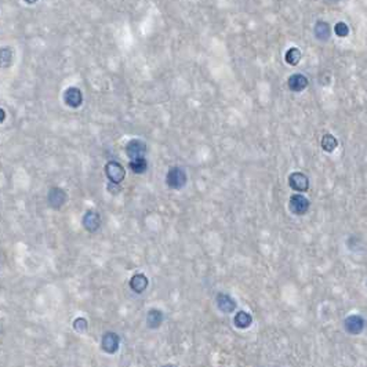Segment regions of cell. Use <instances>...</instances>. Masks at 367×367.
Segmentation results:
<instances>
[{
    "label": "cell",
    "mask_w": 367,
    "mask_h": 367,
    "mask_svg": "<svg viewBox=\"0 0 367 367\" xmlns=\"http://www.w3.org/2000/svg\"><path fill=\"white\" fill-rule=\"evenodd\" d=\"M344 327L349 334H353V336L362 333V330L365 329V319L359 315H351L345 319Z\"/></svg>",
    "instance_id": "obj_10"
},
{
    "label": "cell",
    "mask_w": 367,
    "mask_h": 367,
    "mask_svg": "<svg viewBox=\"0 0 367 367\" xmlns=\"http://www.w3.org/2000/svg\"><path fill=\"white\" fill-rule=\"evenodd\" d=\"M105 174H107L111 184L119 185L126 178V170L119 161H111L105 164Z\"/></svg>",
    "instance_id": "obj_2"
},
{
    "label": "cell",
    "mask_w": 367,
    "mask_h": 367,
    "mask_svg": "<svg viewBox=\"0 0 367 367\" xmlns=\"http://www.w3.org/2000/svg\"><path fill=\"white\" fill-rule=\"evenodd\" d=\"M67 199H68V195L67 192L58 188V186H54L48 191V195H47V202H48V206L54 208V210H60L65 203H67Z\"/></svg>",
    "instance_id": "obj_3"
},
{
    "label": "cell",
    "mask_w": 367,
    "mask_h": 367,
    "mask_svg": "<svg viewBox=\"0 0 367 367\" xmlns=\"http://www.w3.org/2000/svg\"><path fill=\"white\" fill-rule=\"evenodd\" d=\"M338 145V141H337L336 137H333L331 134H326V136H323L321 138V148H323V151H326V152L331 153Z\"/></svg>",
    "instance_id": "obj_19"
},
{
    "label": "cell",
    "mask_w": 367,
    "mask_h": 367,
    "mask_svg": "<svg viewBox=\"0 0 367 367\" xmlns=\"http://www.w3.org/2000/svg\"><path fill=\"white\" fill-rule=\"evenodd\" d=\"M82 224H83V228L87 232L90 233H94L97 230L100 229L101 227V217L97 211H92V210H89L86 211L82 218Z\"/></svg>",
    "instance_id": "obj_5"
},
{
    "label": "cell",
    "mask_w": 367,
    "mask_h": 367,
    "mask_svg": "<svg viewBox=\"0 0 367 367\" xmlns=\"http://www.w3.org/2000/svg\"><path fill=\"white\" fill-rule=\"evenodd\" d=\"M314 33L316 39H319L321 42H326L329 40L330 35H331V29H330L329 23H324V21H318L316 25H315Z\"/></svg>",
    "instance_id": "obj_15"
},
{
    "label": "cell",
    "mask_w": 367,
    "mask_h": 367,
    "mask_svg": "<svg viewBox=\"0 0 367 367\" xmlns=\"http://www.w3.org/2000/svg\"><path fill=\"white\" fill-rule=\"evenodd\" d=\"M233 323H235V326L239 327V329H247V327H250V324L252 323V315L247 314L245 311H240L233 318Z\"/></svg>",
    "instance_id": "obj_16"
},
{
    "label": "cell",
    "mask_w": 367,
    "mask_h": 367,
    "mask_svg": "<svg viewBox=\"0 0 367 367\" xmlns=\"http://www.w3.org/2000/svg\"><path fill=\"white\" fill-rule=\"evenodd\" d=\"M289 89L293 92H302L308 87V79L302 73H294L289 79Z\"/></svg>",
    "instance_id": "obj_13"
},
{
    "label": "cell",
    "mask_w": 367,
    "mask_h": 367,
    "mask_svg": "<svg viewBox=\"0 0 367 367\" xmlns=\"http://www.w3.org/2000/svg\"><path fill=\"white\" fill-rule=\"evenodd\" d=\"M148 284H149L148 277L144 274H136L130 279V289L138 293V294L144 293L146 290V287H148Z\"/></svg>",
    "instance_id": "obj_12"
},
{
    "label": "cell",
    "mask_w": 367,
    "mask_h": 367,
    "mask_svg": "<svg viewBox=\"0 0 367 367\" xmlns=\"http://www.w3.org/2000/svg\"><path fill=\"white\" fill-rule=\"evenodd\" d=\"M217 306L221 312H225V314H230L236 309V301L232 298L230 296L225 294V293H220L217 296Z\"/></svg>",
    "instance_id": "obj_11"
},
{
    "label": "cell",
    "mask_w": 367,
    "mask_h": 367,
    "mask_svg": "<svg viewBox=\"0 0 367 367\" xmlns=\"http://www.w3.org/2000/svg\"><path fill=\"white\" fill-rule=\"evenodd\" d=\"M126 153H127V156L130 158V161L144 158L146 153L145 142L141 141V139H131L130 142L126 145Z\"/></svg>",
    "instance_id": "obj_7"
},
{
    "label": "cell",
    "mask_w": 367,
    "mask_h": 367,
    "mask_svg": "<svg viewBox=\"0 0 367 367\" xmlns=\"http://www.w3.org/2000/svg\"><path fill=\"white\" fill-rule=\"evenodd\" d=\"M289 185L294 191L305 192L309 188V180L304 173L296 171V173H291L289 177Z\"/></svg>",
    "instance_id": "obj_9"
},
{
    "label": "cell",
    "mask_w": 367,
    "mask_h": 367,
    "mask_svg": "<svg viewBox=\"0 0 367 367\" xmlns=\"http://www.w3.org/2000/svg\"><path fill=\"white\" fill-rule=\"evenodd\" d=\"M25 1H26L28 4H33V3H36L38 0H25Z\"/></svg>",
    "instance_id": "obj_24"
},
{
    "label": "cell",
    "mask_w": 367,
    "mask_h": 367,
    "mask_svg": "<svg viewBox=\"0 0 367 367\" xmlns=\"http://www.w3.org/2000/svg\"><path fill=\"white\" fill-rule=\"evenodd\" d=\"M130 168L133 173L136 174H144L148 168V161L145 158H139V159H133L130 161Z\"/></svg>",
    "instance_id": "obj_18"
},
{
    "label": "cell",
    "mask_w": 367,
    "mask_h": 367,
    "mask_svg": "<svg viewBox=\"0 0 367 367\" xmlns=\"http://www.w3.org/2000/svg\"><path fill=\"white\" fill-rule=\"evenodd\" d=\"M286 62L289 65H297L301 60V51H299L297 47H293V48H289L287 53H286V57H284Z\"/></svg>",
    "instance_id": "obj_20"
},
{
    "label": "cell",
    "mask_w": 367,
    "mask_h": 367,
    "mask_svg": "<svg viewBox=\"0 0 367 367\" xmlns=\"http://www.w3.org/2000/svg\"><path fill=\"white\" fill-rule=\"evenodd\" d=\"M163 319H164V316H163V312L161 309H151L146 315V324L149 329H158L163 323Z\"/></svg>",
    "instance_id": "obj_14"
},
{
    "label": "cell",
    "mask_w": 367,
    "mask_h": 367,
    "mask_svg": "<svg viewBox=\"0 0 367 367\" xmlns=\"http://www.w3.org/2000/svg\"><path fill=\"white\" fill-rule=\"evenodd\" d=\"M289 206H290L291 213H294V214L297 215H304L309 210L311 203L301 193H296V195H293L290 198V205Z\"/></svg>",
    "instance_id": "obj_4"
},
{
    "label": "cell",
    "mask_w": 367,
    "mask_h": 367,
    "mask_svg": "<svg viewBox=\"0 0 367 367\" xmlns=\"http://www.w3.org/2000/svg\"><path fill=\"white\" fill-rule=\"evenodd\" d=\"M13 64V50L10 47L0 48V68H8Z\"/></svg>",
    "instance_id": "obj_17"
},
{
    "label": "cell",
    "mask_w": 367,
    "mask_h": 367,
    "mask_svg": "<svg viewBox=\"0 0 367 367\" xmlns=\"http://www.w3.org/2000/svg\"><path fill=\"white\" fill-rule=\"evenodd\" d=\"M188 177L185 170L181 167H173L168 170L167 176H166V184L171 189H181L186 185Z\"/></svg>",
    "instance_id": "obj_1"
},
{
    "label": "cell",
    "mask_w": 367,
    "mask_h": 367,
    "mask_svg": "<svg viewBox=\"0 0 367 367\" xmlns=\"http://www.w3.org/2000/svg\"><path fill=\"white\" fill-rule=\"evenodd\" d=\"M334 31H336L337 36H340V38H345V36H348L349 35V28H348V25L345 23H338L336 25V28H334Z\"/></svg>",
    "instance_id": "obj_22"
},
{
    "label": "cell",
    "mask_w": 367,
    "mask_h": 367,
    "mask_svg": "<svg viewBox=\"0 0 367 367\" xmlns=\"http://www.w3.org/2000/svg\"><path fill=\"white\" fill-rule=\"evenodd\" d=\"M119 345H120V337L117 336L116 333H105L102 340H101V348L102 351H105L107 353H115L119 349Z\"/></svg>",
    "instance_id": "obj_6"
},
{
    "label": "cell",
    "mask_w": 367,
    "mask_h": 367,
    "mask_svg": "<svg viewBox=\"0 0 367 367\" xmlns=\"http://www.w3.org/2000/svg\"><path fill=\"white\" fill-rule=\"evenodd\" d=\"M87 327H89V323H87V321L84 318H77V319L73 321V329L77 333L83 334V333L87 331Z\"/></svg>",
    "instance_id": "obj_21"
},
{
    "label": "cell",
    "mask_w": 367,
    "mask_h": 367,
    "mask_svg": "<svg viewBox=\"0 0 367 367\" xmlns=\"http://www.w3.org/2000/svg\"><path fill=\"white\" fill-rule=\"evenodd\" d=\"M4 119H6V112H4V109L0 108V123L4 122Z\"/></svg>",
    "instance_id": "obj_23"
},
{
    "label": "cell",
    "mask_w": 367,
    "mask_h": 367,
    "mask_svg": "<svg viewBox=\"0 0 367 367\" xmlns=\"http://www.w3.org/2000/svg\"><path fill=\"white\" fill-rule=\"evenodd\" d=\"M64 101L68 107L77 109L83 104V94L77 87H69L68 90L64 92Z\"/></svg>",
    "instance_id": "obj_8"
}]
</instances>
